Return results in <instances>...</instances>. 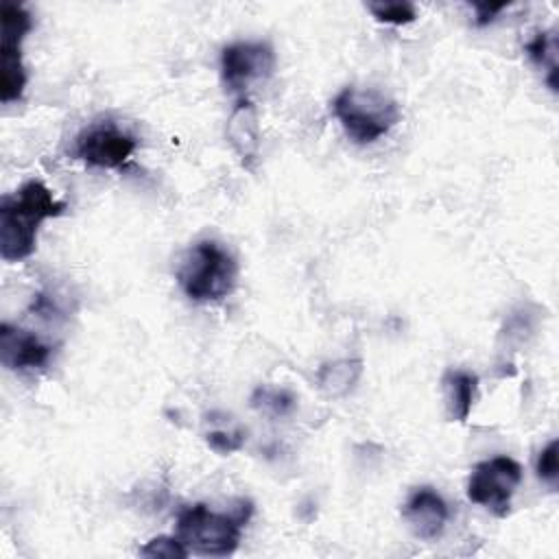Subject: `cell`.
<instances>
[{
	"label": "cell",
	"instance_id": "1",
	"mask_svg": "<svg viewBox=\"0 0 559 559\" xmlns=\"http://www.w3.org/2000/svg\"><path fill=\"white\" fill-rule=\"evenodd\" d=\"M66 212V203L59 201L50 188L41 181H26L15 194H7L0 201V255L4 262L26 260L37 247L39 225L48 218H57Z\"/></svg>",
	"mask_w": 559,
	"mask_h": 559
},
{
	"label": "cell",
	"instance_id": "2",
	"mask_svg": "<svg viewBox=\"0 0 559 559\" xmlns=\"http://www.w3.org/2000/svg\"><path fill=\"white\" fill-rule=\"evenodd\" d=\"M251 513L253 504L242 498L229 511H216L205 502H194L177 513L175 537L190 555L227 557L238 548Z\"/></svg>",
	"mask_w": 559,
	"mask_h": 559
},
{
	"label": "cell",
	"instance_id": "3",
	"mask_svg": "<svg viewBox=\"0 0 559 559\" xmlns=\"http://www.w3.org/2000/svg\"><path fill=\"white\" fill-rule=\"evenodd\" d=\"M175 277L190 301H221L236 288L238 264L216 240H201L181 255Z\"/></svg>",
	"mask_w": 559,
	"mask_h": 559
},
{
	"label": "cell",
	"instance_id": "4",
	"mask_svg": "<svg viewBox=\"0 0 559 559\" xmlns=\"http://www.w3.org/2000/svg\"><path fill=\"white\" fill-rule=\"evenodd\" d=\"M332 114L356 144H371L400 122V105L376 87H343L332 100Z\"/></svg>",
	"mask_w": 559,
	"mask_h": 559
},
{
	"label": "cell",
	"instance_id": "5",
	"mask_svg": "<svg viewBox=\"0 0 559 559\" xmlns=\"http://www.w3.org/2000/svg\"><path fill=\"white\" fill-rule=\"evenodd\" d=\"M2 44H0V100L4 105L22 98L26 70L22 61V41L33 28L31 13L17 2H2Z\"/></svg>",
	"mask_w": 559,
	"mask_h": 559
},
{
	"label": "cell",
	"instance_id": "6",
	"mask_svg": "<svg viewBox=\"0 0 559 559\" xmlns=\"http://www.w3.org/2000/svg\"><path fill=\"white\" fill-rule=\"evenodd\" d=\"M522 483V465L511 456L480 461L467 480V498L498 518L509 515L511 498Z\"/></svg>",
	"mask_w": 559,
	"mask_h": 559
},
{
	"label": "cell",
	"instance_id": "7",
	"mask_svg": "<svg viewBox=\"0 0 559 559\" xmlns=\"http://www.w3.org/2000/svg\"><path fill=\"white\" fill-rule=\"evenodd\" d=\"M135 148H138L135 135H131L120 124L107 120V122H94L87 129H83L74 140L72 155L92 168L114 170V168H122Z\"/></svg>",
	"mask_w": 559,
	"mask_h": 559
},
{
	"label": "cell",
	"instance_id": "8",
	"mask_svg": "<svg viewBox=\"0 0 559 559\" xmlns=\"http://www.w3.org/2000/svg\"><path fill=\"white\" fill-rule=\"evenodd\" d=\"M275 72V50L266 41H234L221 50V79L227 92L245 94Z\"/></svg>",
	"mask_w": 559,
	"mask_h": 559
},
{
	"label": "cell",
	"instance_id": "9",
	"mask_svg": "<svg viewBox=\"0 0 559 559\" xmlns=\"http://www.w3.org/2000/svg\"><path fill=\"white\" fill-rule=\"evenodd\" d=\"M402 518L417 539H437L445 531L450 509L443 496L432 487H417L402 507Z\"/></svg>",
	"mask_w": 559,
	"mask_h": 559
},
{
	"label": "cell",
	"instance_id": "10",
	"mask_svg": "<svg viewBox=\"0 0 559 559\" xmlns=\"http://www.w3.org/2000/svg\"><path fill=\"white\" fill-rule=\"evenodd\" d=\"M52 356V347L35 332L2 323L0 325V362L11 371L44 369Z\"/></svg>",
	"mask_w": 559,
	"mask_h": 559
},
{
	"label": "cell",
	"instance_id": "11",
	"mask_svg": "<svg viewBox=\"0 0 559 559\" xmlns=\"http://www.w3.org/2000/svg\"><path fill=\"white\" fill-rule=\"evenodd\" d=\"M227 140L242 164L255 159L260 148V122L258 111L249 98H238L227 120Z\"/></svg>",
	"mask_w": 559,
	"mask_h": 559
},
{
	"label": "cell",
	"instance_id": "12",
	"mask_svg": "<svg viewBox=\"0 0 559 559\" xmlns=\"http://www.w3.org/2000/svg\"><path fill=\"white\" fill-rule=\"evenodd\" d=\"M445 413L450 421H465L478 397V376L465 369H448L441 378Z\"/></svg>",
	"mask_w": 559,
	"mask_h": 559
},
{
	"label": "cell",
	"instance_id": "13",
	"mask_svg": "<svg viewBox=\"0 0 559 559\" xmlns=\"http://www.w3.org/2000/svg\"><path fill=\"white\" fill-rule=\"evenodd\" d=\"M360 376H362L360 358H341L319 367L317 384L328 397H343L354 389Z\"/></svg>",
	"mask_w": 559,
	"mask_h": 559
},
{
	"label": "cell",
	"instance_id": "14",
	"mask_svg": "<svg viewBox=\"0 0 559 559\" xmlns=\"http://www.w3.org/2000/svg\"><path fill=\"white\" fill-rule=\"evenodd\" d=\"M524 48H526L528 59L535 66H539V68L548 66L546 83H548V87L552 92H557V72L559 70H557V41H555V37L550 33H546V31H539V33H535L533 39L526 41Z\"/></svg>",
	"mask_w": 559,
	"mask_h": 559
},
{
	"label": "cell",
	"instance_id": "15",
	"mask_svg": "<svg viewBox=\"0 0 559 559\" xmlns=\"http://www.w3.org/2000/svg\"><path fill=\"white\" fill-rule=\"evenodd\" d=\"M251 406L253 408H260L269 415H275V417H284L293 411L295 406V397L284 391V389H258L251 397Z\"/></svg>",
	"mask_w": 559,
	"mask_h": 559
},
{
	"label": "cell",
	"instance_id": "16",
	"mask_svg": "<svg viewBox=\"0 0 559 559\" xmlns=\"http://www.w3.org/2000/svg\"><path fill=\"white\" fill-rule=\"evenodd\" d=\"M367 9L378 22L402 26L417 20V9L411 2H369Z\"/></svg>",
	"mask_w": 559,
	"mask_h": 559
},
{
	"label": "cell",
	"instance_id": "17",
	"mask_svg": "<svg viewBox=\"0 0 559 559\" xmlns=\"http://www.w3.org/2000/svg\"><path fill=\"white\" fill-rule=\"evenodd\" d=\"M140 555H142V557H166V559L179 557V559H183V557H188L190 552L183 548V544H181L175 535H173V537L159 535V537L148 539V542L140 548Z\"/></svg>",
	"mask_w": 559,
	"mask_h": 559
},
{
	"label": "cell",
	"instance_id": "18",
	"mask_svg": "<svg viewBox=\"0 0 559 559\" xmlns=\"http://www.w3.org/2000/svg\"><path fill=\"white\" fill-rule=\"evenodd\" d=\"M557 452H559V443H557V439H552L546 448H542V450H539V454H537V463H535V472H537L539 480L548 483L550 487H555V485H557V478H559Z\"/></svg>",
	"mask_w": 559,
	"mask_h": 559
},
{
	"label": "cell",
	"instance_id": "19",
	"mask_svg": "<svg viewBox=\"0 0 559 559\" xmlns=\"http://www.w3.org/2000/svg\"><path fill=\"white\" fill-rule=\"evenodd\" d=\"M205 441L207 445L216 452V454H231L236 450L242 448L245 443V437L240 430H225V428H218V430H210L205 435Z\"/></svg>",
	"mask_w": 559,
	"mask_h": 559
},
{
	"label": "cell",
	"instance_id": "20",
	"mask_svg": "<svg viewBox=\"0 0 559 559\" xmlns=\"http://www.w3.org/2000/svg\"><path fill=\"white\" fill-rule=\"evenodd\" d=\"M472 7H474V11H476V26H487L489 22H493L496 20V15L500 13V11H504L507 9V2H472Z\"/></svg>",
	"mask_w": 559,
	"mask_h": 559
}]
</instances>
